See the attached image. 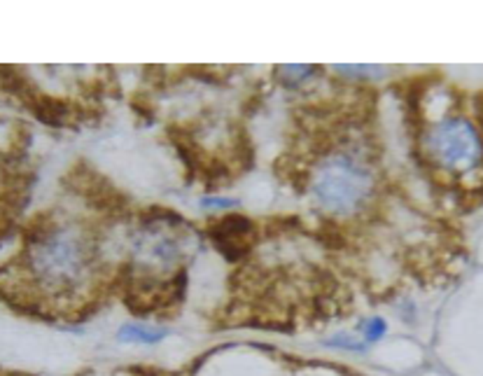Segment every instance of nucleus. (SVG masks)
I'll return each instance as SVG.
<instances>
[{
  "label": "nucleus",
  "instance_id": "5",
  "mask_svg": "<svg viewBox=\"0 0 483 376\" xmlns=\"http://www.w3.org/2000/svg\"><path fill=\"white\" fill-rule=\"evenodd\" d=\"M119 341H133V343H157L164 336H168V329L141 325V322H129L119 329Z\"/></svg>",
  "mask_w": 483,
  "mask_h": 376
},
{
  "label": "nucleus",
  "instance_id": "6",
  "mask_svg": "<svg viewBox=\"0 0 483 376\" xmlns=\"http://www.w3.org/2000/svg\"><path fill=\"white\" fill-rule=\"evenodd\" d=\"M386 334V322L383 320H371L364 329V339L366 341H378L381 336Z\"/></svg>",
  "mask_w": 483,
  "mask_h": 376
},
{
  "label": "nucleus",
  "instance_id": "4",
  "mask_svg": "<svg viewBox=\"0 0 483 376\" xmlns=\"http://www.w3.org/2000/svg\"><path fill=\"white\" fill-rule=\"evenodd\" d=\"M28 134L19 122L0 117V241L12 232L28 201Z\"/></svg>",
  "mask_w": 483,
  "mask_h": 376
},
{
  "label": "nucleus",
  "instance_id": "1",
  "mask_svg": "<svg viewBox=\"0 0 483 376\" xmlns=\"http://www.w3.org/2000/svg\"><path fill=\"white\" fill-rule=\"evenodd\" d=\"M103 252L87 218L54 208L35 218L19 252L0 269V297L40 318H80L112 286Z\"/></svg>",
  "mask_w": 483,
  "mask_h": 376
},
{
  "label": "nucleus",
  "instance_id": "2",
  "mask_svg": "<svg viewBox=\"0 0 483 376\" xmlns=\"http://www.w3.org/2000/svg\"><path fill=\"white\" fill-rule=\"evenodd\" d=\"M306 194L332 218H352L371 206L378 189V168L362 138H334L306 168Z\"/></svg>",
  "mask_w": 483,
  "mask_h": 376
},
{
  "label": "nucleus",
  "instance_id": "3",
  "mask_svg": "<svg viewBox=\"0 0 483 376\" xmlns=\"http://www.w3.org/2000/svg\"><path fill=\"white\" fill-rule=\"evenodd\" d=\"M420 155L434 173L458 178L481 166L483 148L470 122L460 114H448L425 127L420 136Z\"/></svg>",
  "mask_w": 483,
  "mask_h": 376
}]
</instances>
